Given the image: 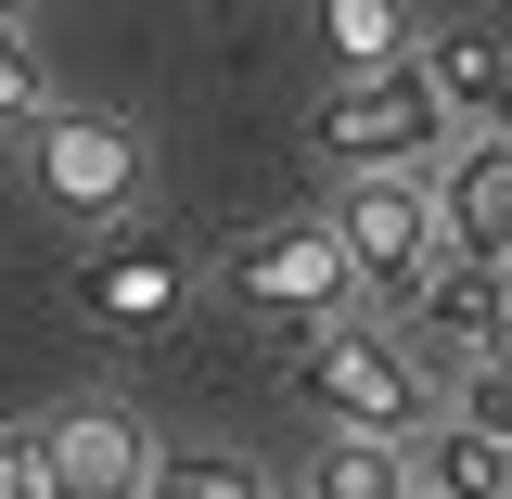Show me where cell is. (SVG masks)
<instances>
[{
	"mask_svg": "<svg viewBox=\"0 0 512 499\" xmlns=\"http://www.w3.org/2000/svg\"><path fill=\"white\" fill-rule=\"evenodd\" d=\"M500 282H512V269H500Z\"/></svg>",
	"mask_w": 512,
	"mask_h": 499,
	"instance_id": "cell-19",
	"label": "cell"
},
{
	"mask_svg": "<svg viewBox=\"0 0 512 499\" xmlns=\"http://www.w3.org/2000/svg\"><path fill=\"white\" fill-rule=\"evenodd\" d=\"M39 448H52V499H154V436L128 410H64Z\"/></svg>",
	"mask_w": 512,
	"mask_h": 499,
	"instance_id": "cell-7",
	"label": "cell"
},
{
	"mask_svg": "<svg viewBox=\"0 0 512 499\" xmlns=\"http://www.w3.org/2000/svg\"><path fill=\"white\" fill-rule=\"evenodd\" d=\"M0 13H26V0H0Z\"/></svg>",
	"mask_w": 512,
	"mask_h": 499,
	"instance_id": "cell-17",
	"label": "cell"
},
{
	"mask_svg": "<svg viewBox=\"0 0 512 499\" xmlns=\"http://www.w3.org/2000/svg\"><path fill=\"white\" fill-rule=\"evenodd\" d=\"M154 499H269V474L231 448H180V461H154Z\"/></svg>",
	"mask_w": 512,
	"mask_h": 499,
	"instance_id": "cell-12",
	"label": "cell"
},
{
	"mask_svg": "<svg viewBox=\"0 0 512 499\" xmlns=\"http://www.w3.org/2000/svg\"><path fill=\"white\" fill-rule=\"evenodd\" d=\"M397 499H423V487H397Z\"/></svg>",
	"mask_w": 512,
	"mask_h": 499,
	"instance_id": "cell-18",
	"label": "cell"
},
{
	"mask_svg": "<svg viewBox=\"0 0 512 499\" xmlns=\"http://www.w3.org/2000/svg\"><path fill=\"white\" fill-rule=\"evenodd\" d=\"M320 154L333 167H436L448 154V103L423 64H346V90H320Z\"/></svg>",
	"mask_w": 512,
	"mask_h": 499,
	"instance_id": "cell-1",
	"label": "cell"
},
{
	"mask_svg": "<svg viewBox=\"0 0 512 499\" xmlns=\"http://www.w3.org/2000/svg\"><path fill=\"white\" fill-rule=\"evenodd\" d=\"M52 116V64L26 52V13H0V128H39Z\"/></svg>",
	"mask_w": 512,
	"mask_h": 499,
	"instance_id": "cell-14",
	"label": "cell"
},
{
	"mask_svg": "<svg viewBox=\"0 0 512 499\" xmlns=\"http://www.w3.org/2000/svg\"><path fill=\"white\" fill-rule=\"evenodd\" d=\"M180 256L167 244H103V256H77V308L103 320V333H167L180 320Z\"/></svg>",
	"mask_w": 512,
	"mask_h": 499,
	"instance_id": "cell-8",
	"label": "cell"
},
{
	"mask_svg": "<svg viewBox=\"0 0 512 499\" xmlns=\"http://www.w3.org/2000/svg\"><path fill=\"white\" fill-rule=\"evenodd\" d=\"M500 499H512V487H500Z\"/></svg>",
	"mask_w": 512,
	"mask_h": 499,
	"instance_id": "cell-20",
	"label": "cell"
},
{
	"mask_svg": "<svg viewBox=\"0 0 512 499\" xmlns=\"http://www.w3.org/2000/svg\"><path fill=\"white\" fill-rule=\"evenodd\" d=\"M0 499H52V448L39 436H0Z\"/></svg>",
	"mask_w": 512,
	"mask_h": 499,
	"instance_id": "cell-16",
	"label": "cell"
},
{
	"mask_svg": "<svg viewBox=\"0 0 512 499\" xmlns=\"http://www.w3.org/2000/svg\"><path fill=\"white\" fill-rule=\"evenodd\" d=\"M333 231H346V269H359V295H410L423 269H436V192L423 167H346V205H333Z\"/></svg>",
	"mask_w": 512,
	"mask_h": 499,
	"instance_id": "cell-3",
	"label": "cell"
},
{
	"mask_svg": "<svg viewBox=\"0 0 512 499\" xmlns=\"http://www.w3.org/2000/svg\"><path fill=\"white\" fill-rule=\"evenodd\" d=\"M231 282H244L256 308H282V320H333L346 295H359V269H346V231H333V218H308V231H256V244L231 256Z\"/></svg>",
	"mask_w": 512,
	"mask_h": 499,
	"instance_id": "cell-6",
	"label": "cell"
},
{
	"mask_svg": "<svg viewBox=\"0 0 512 499\" xmlns=\"http://www.w3.org/2000/svg\"><path fill=\"white\" fill-rule=\"evenodd\" d=\"M397 487H410V461H397L384 436H346V423H333V448H320L308 499H397Z\"/></svg>",
	"mask_w": 512,
	"mask_h": 499,
	"instance_id": "cell-11",
	"label": "cell"
},
{
	"mask_svg": "<svg viewBox=\"0 0 512 499\" xmlns=\"http://www.w3.org/2000/svg\"><path fill=\"white\" fill-rule=\"evenodd\" d=\"M308 397L346 423V436H384V448H410L423 423H436V397H423V359L397 346V333H372V320H333L308 346Z\"/></svg>",
	"mask_w": 512,
	"mask_h": 499,
	"instance_id": "cell-2",
	"label": "cell"
},
{
	"mask_svg": "<svg viewBox=\"0 0 512 499\" xmlns=\"http://www.w3.org/2000/svg\"><path fill=\"white\" fill-rule=\"evenodd\" d=\"M423 77H436L448 128H512V52H500V39H436Z\"/></svg>",
	"mask_w": 512,
	"mask_h": 499,
	"instance_id": "cell-10",
	"label": "cell"
},
{
	"mask_svg": "<svg viewBox=\"0 0 512 499\" xmlns=\"http://www.w3.org/2000/svg\"><path fill=\"white\" fill-rule=\"evenodd\" d=\"M39 192H52L64 218H128V205H141V128L39 116Z\"/></svg>",
	"mask_w": 512,
	"mask_h": 499,
	"instance_id": "cell-5",
	"label": "cell"
},
{
	"mask_svg": "<svg viewBox=\"0 0 512 499\" xmlns=\"http://www.w3.org/2000/svg\"><path fill=\"white\" fill-rule=\"evenodd\" d=\"M461 384H474L487 423H512V282H500V308H487V333L461 346Z\"/></svg>",
	"mask_w": 512,
	"mask_h": 499,
	"instance_id": "cell-13",
	"label": "cell"
},
{
	"mask_svg": "<svg viewBox=\"0 0 512 499\" xmlns=\"http://www.w3.org/2000/svg\"><path fill=\"white\" fill-rule=\"evenodd\" d=\"M436 192V244L474 269H512V128H448V154L423 167Z\"/></svg>",
	"mask_w": 512,
	"mask_h": 499,
	"instance_id": "cell-4",
	"label": "cell"
},
{
	"mask_svg": "<svg viewBox=\"0 0 512 499\" xmlns=\"http://www.w3.org/2000/svg\"><path fill=\"white\" fill-rule=\"evenodd\" d=\"M320 13H333V52L346 64H384L410 39V0H320Z\"/></svg>",
	"mask_w": 512,
	"mask_h": 499,
	"instance_id": "cell-15",
	"label": "cell"
},
{
	"mask_svg": "<svg viewBox=\"0 0 512 499\" xmlns=\"http://www.w3.org/2000/svg\"><path fill=\"white\" fill-rule=\"evenodd\" d=\"M397 461H410V487H423V499H500V487H512V423L461 410V423H423Z\"/></svg>",
	"mask_w": 512,
	"mask_h": 499,
	"instance_id": "cell-9",
	"label": "cell"
}]
</instances>
